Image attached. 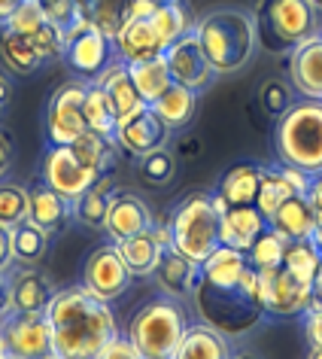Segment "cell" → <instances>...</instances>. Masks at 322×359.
I'll return each instance as SVG.
<instances>
[{
  "label": "cell",
  "instance_id": "f1b7e54d",
  "mask_svg": "<svg viewBox=\"0 0 322 359\" xmlns=\"http://www.w3.org/2000/svg\"><path fill=\"white\" fill-rule=\"evenodd\" d=\"M10 241H13V259H15V265L37 268L43 259L49 256L52 231L40 229L37 222H31V219H24V222H19V226L10 229Z\"/></svg>",
  "mask_w": 322,
  "mask_h": 359
},
{
  "label": "cell",
  "instance_id": "7402d4cb",
  "mask_svg": "<svg viewBox=\"0 0 322 359\" xmlns=\"http://www.w3.org/2000/svg\"><path fill=\"white\" fill-rule=\"evenodd\" d=\"M319 226V217L313 213L310 201L304 195H292L267 217V229H274L283 241H310Z\"/></svg>",
  "mask_w": 322,
  "mask_h": 359
},
{
  "label": "cell",
  "instance_id": "3957f363",
  "mask_svg": "<svg viewBox=\"0 0 322 359\" xmlns=\"http://www.w3.org/2000/svg\"><path fill=\"white\" fill-rule=\"evenodd\" d=\"M195 37H198L204 55H207V61L219 76L244 70L258 49L255 19L246 10L207 13L204 19L195 22Z\"/></svg>",
  "mask_w": 322,
  "mask_h": 359
},
{
  "label": "cell",
  "instance_id": "ab89813d",
  "mask_svg": "<svg viewBox=\"0 0 322 359\" xmlns=\"http://www.w3.org/2000/svg\"><path fill=\"white\" fill-rule=\"evenodd\" d=\"M286 244H289V241H283L274 229H265L262 235L255 238V244L249 247V253H246V256H249V265L258 268V271H271V268H280V265H283Z\"/></svg>",
  "mask_w": 322,
  "mask_h": 359
},
{
  "label": "cell",
  "instance_id": "be15d7a7",
  "mask_svg": "<svg viewBox=\"0 0 322 359\" xmlns=\"http://www.w3.org/2000/svg\"><path fill=\"white\" fill-rule=\"evenodd\" d=\"M76 4H79V10H83V6H88V4H92V0H76Z\"/></svg>",
  "mask_w": 322,
  "mask_h": 359
},
{
  "label": "cell",
  "instance_id": "1f68e13d",
  "mask_svg": "<svg viewBox=\"0 0 322 359\" xmlns=\"http://www.w3.org/2000/svg\"><path fill=\"white\" fill-rule=\"evenodd\" d=\"M128 74H131L134 86H137V92H140V97H143L146 104H155L158 97L174 86L164 55L149 58V61H137V65H128Z\"/></svg>",
  "mask_w": 322,
  "mask_h": 359
},
{
  "label": "cell",
  "instance_id": "d6986e66",
  "mask_svg": "<svg viewBox=\"0 0 322 359\" xmlns=\"http://www.w3.org/2000/svg\"><path fill=\"white\" fill-rule=\"evenodd\" d=\"M267 229V217L255 204H244V208H228L219 217V244L249 253L255 238Z\"/></svg>",
  "mask_w": 322,
  "mask_h": 359
},
{
  "label": "cell",
  "instance_id": "603a6c76",
  "mask_svg": "<svg viewBox=\"0 0 322 359\" xmlns=\"http://www.w3.org/2000/svg\"><path fill=\"white\" fill-rule=\"evenodd\" d=\"M115 58L125 61V65H137V61H149L164 55V46H161L155 28L143 19H131L125 28L119 31V37L113 40Z\"/></svg>",
  "mask_w": 322,
  "mask_h": 359
},
{
  "label": "cell",
  "instance_id": "ffe728a7",
  "mask_svg": "<svg viewBox=\"0 0 322 359\" xmlns=\"http://www.w3.org/2000/svg\"><path fill=\"white\" fill-rule=\"evenodd\" d=\"M198 274H201V265L192 262L189 256H183L176 247H167L161 250V259L155 265V283L158 290L171 299H183V295H192L195 283H198Z\"/></svg>",
  "mask_w": 322,
  "mask_h": 359
},
{
  "label": "cell",
  "instance_id": "4316f807",
  "mask_svg": "<svg viewBox=\"0 0 322 359\" xmlns=\"http://www.w3.org/2000/svg\"><path fill=\"white\" fill-rule=\"evenodd\" d=\"M258 183H262V168L258 165H234L222 174L216 195L228 201V208H244V204H255Z\"/></svg>",
  "mask_w": 322,
  "mask_h": 359
},
{
  "label": "cell",
  "instance_id": "5bb4252c",
  "mask_svg": "<svg viewBox=\"0 0 322 359\" xmlns=\"http://www.w3.org/2000/svg\"><path fill=\"white\" fill-rule=\"evenodd\" d=\"M55 283L49 280V274H43L40 268L19 265L6 271V295H10V313H34L46 311L49 302L55 299Z\"/></svg>",
  "mask_w": 322,
  "mask_h": 359
},
{
  "label": "cell",
  "instance_id": "8d00e7d4",
  "mask_svg": "<svg viewBox=\"0 0 322 359\" xmlns=\"http://www.w3.org/2000/svg\"><path fill=\"white\" fill-rule=\"evenodd\" d=\"M319 259H322V253L316 250L313 241H289L286 253H283V268L298 277L301 283L313 286V274H316V268H319Z\"/></svg>",
  "mask_w": 322,
  "mask_h": 359
},
{
  "label": "cell",
  "instance_id": "9c48e42d",
  "mask_svg": "<svg viewBox=\"0 0 322 359\" xmlns=\"http://www.w3.org/2000/svg\"><path fill=\"white\" fill-rule=\"evenodd\" d=\"M0 332L6 338V350L22 359H43L55 350L52 338V323L46 311L34 313H6L0 320Z\"/></svg>",
  "mask_w": 322,
  "mask_h": 359
},
{
  "label": "cell",
  "instance_id": "11a10c76",
  "mask_svg": "<svg viewBox=\"0 0 322 359\" xmlns=\"http://www.w3.org/2000/svg\"><path fill=\"white\" fill-rule=\"evenodd\" d=\"M228 359H262V356L253 353V350H234V353H231Z\"/></svg>",
  "mask_w": 322,
  "mask_h": 359
},
{
  "label": "cell",
  "instance_id": "816d5d0a",
  "mask_svg": "<svg viewBox=\"0 0 322 359\" xmlns=\"http://www.w3.org/2000/svg\"><path fill=\"white\" fill-rule=\"evenodd\" d=\"M24 4V0H0V25L10 22V15L19 10V6Z\"/></svg>",
  "mask_w": 322,
  "mask_h": 359
},
{
  "label": "cell",
  "instance_id": "83f0119b",
  "mask_svg": "<svg viewBox=\"0 0 322 359\" xmlns=\"http://www.w3.org/2000/svg\"><path fill=\"white\" fill-rule=\"evenodd\" d=\"M149 110L155 113L171 131L174 128H186V125L195 119V113H198V92H192V88L174 83L155 104H149Z\"/></svg>",
  "mask_w": 322,
  "mask_h": 359
},
{
  "label": "cell",
  "instance_id": "60d3db41",
  "mask_svg": "<svg viewBox=\"0 0 322 359\" xmlns=\"http://www.w3.org/2000/svg\"><path fill=\"white\" fill-rule=\"evenodd\" d=\"M137 174L143 183H149V186H167L176 177V161L164 147L152 149L137 158Z\"/></svg>",
  "mask_w": 322,
  "mask_h": 359
},
{
  "label": "cell",
  "instance_id": "7a4b0ae2",
  "mask_svg": "<svg viewBox=\"0 0 322 359\" xmlns=\"http://www.w3.org/2000/svg\"><path fill=\"white\" fill-rule=\"evenodd\" d=\"M192 302L204 326L222 332L225 338L246 335V332H253L267 317L262 274L253 265L244 268L237 283H210L198 274V283L192 290Z\"/></svg>",
  "mask_w": 322,
  "mask_h": 359
},
{
  "label": "cell",
  "instance_id": "277c9868",
  "mask_svg": "<svg viewBox=\"0 0 322 359\" xmlns=\"http://www.w3.org/2000/svg\"><path fill=\"white\" fill-rule=\"evenodd\" d=\"M253 19L258 49L267 55H292L295 46L319 34V10L310 0H258Z\"/></svg>",
  "mask_w": 322,
  "mask_h": 359
},
{
  "label": "cell",
  "instance_id": "03108f58",
  "mask_svg": "<svg viewBox=\"0 0 322 359\" xmlns=\"http://www.w3.org/2000/svg\"><path fill=\"white\" fill-rule=\"evenodd\" d=\"M146 359H171V356H146Z\"/></svg>",
  "mask_w": 322,
  "mask_h": 359
},
{
  "label": "cell",
  "instance_id": "9f6ffc18",
  "mask_svg": "<svg viewBox=\"0 0 322 359\" xmlns=\"http://www.w3.org/2000/svg\"><path fill=\"white\" fill-rule=\"evenodd\" d=\"M313 244H316V250H319V253H322V219H319V226H316V231H313Z\"/></svg>",
  "mask_w": 322,
  "mask_h": 359
},
{
  "label": "cell",
  "instance_id": "94428289",
  "mask_svg": "<svg viewBox=\"0 0 322 359\" xmlns=\"http://www.w3.org/2000/svg\"><path fill=\"white\" fill-rule=\"evenodd\" d=\"M0 359H22V356H15V353H10V350H6V353L0 356Z\"/></svg>",
  "mask_w": 322,
  "mask_h": 359
},
{
  "label": "cell",
  "instance_id": "7dc6e473",
  "mask_svg": "<svg viewBox=\"0 0 322 359\" xmlns=\"http://www.w3.org/2000/svg\"><path fill=\"white\" fill-rule=\"evenodd\" d=\"M15 265L13 259V241H10V229L0 226V274H6Z\"/></svg>",
  "mask_w": 322,
  "mask_h": 359
},
{
  "label": "cell",
  "instance_id": "e575fe53",
  "mask_svg": "<svg viewBox=\"0 0 322 359\" xmlns=\"http://www.w3.org/2000/svg\"><path fill=\"white\" fill-rule=\"evenodd\" d=\"M149 25L155 28L158 34V40H161V46H174L180 37H186V34H192L195 31V22H192V13L183 6V0L180 4H161L155 15L149 19Z\"/></svg>",
  "mask_w": 322,
  "mask_h": 359
},
{
  "label": "cell",
  "instance_id": "44dd1931",
  "mask_svg": "<svg viewBox=\"0 0 322 359\" xmlns=\"http://www.w3.org/2000/svg\"><path fill=\"white\" fill-rule=\"evenodd\" d=\"M289 79L304 97L322 101V37L304 40L289 55Z\"/></svg>",
  "mask_w": 322,
  "mask_h": 359
},
{
  "label": "cell",
  "instance_id": "003e7915",
  "mask_svg": "<svg viewBox=\"0 0 322 359\" xmlns=\"http://www.w3.org/2000/svg\"><path fill=\"white\" fill-rule=\"evenodd\" d=\"M319 37H322V31H319Z\"/></svg>",
  "mask_w": 322,
  "mask_h": 359
},
{
  "label": "cell",
  "instance_id": "bcb514c9",
  "mask_svg": "<svg viewBox=\"0 0 322 359\" xmlns=\"http://www.w3.org/2000/svg\"><path fill=\"white\" fill-rule=\"evenodd\" d=\"M13 158H15V147H13V137L0 128V180H6L13 168Z\"/></svg>",
  "mask_w": 322,
  "mask_h": 359
},
{
  "label": "cell",
  "instance_id": "681fc988",
  "mask_svg": "<svg viewBox=\"0 0 322 359\" xmlns=\"http://www.w3.org/2000/svg\"><path fill=\"white\" fill-rule=\"evenodd\" d=\"M152 238L158 241L161 250L174 247V229H171V222H152Z\"/></svg>",
  "mask_w": 322,
  "mask_h": 359
},
{
  "label": "cell",
  "instance_id": "f5cc1de1",
  "mask_svg": "<svg viewBox=\"0 0 322 359\" xmlns=\"http://www.w3.org/2000/svg\"><path fill=\"white\" fill-rule=\"evenodd\" d=\"M10 313V295H6V274H0V320Z\"/></svg>",
  "mask_w": 322,
  "mask_h": 359
},
{
  "label": "cell",
  "instance_id": "74e56055",
  "mask_svg": "<svg viewBox=\"0 0 322 359\" xmlns=\"http://www.w3.org/2000/svg\"><path fill=\"white\" fill-rule=\"evenodd\" d=\"M286 198H292V189L289 183L283 180L280 174V165H271V168H262V183H258V195H255V208L271 217V213L280 208Z\"/></svg>",
  "mask_w": 322,
  "mask_h": 359
},
{
  "label": "cell",
  "instance_id": "ee69618b",
  "mask_svg": "<svg viewBox=\"0 0 322 359\" xmlns=\"http://www.w3.org/2000/svg\"><path fill=\"white\" fill-rule=\"evenodd\" d=\"M97 359H143V353L131 344L128 338L115 335L113 341H106V344H104V350L97 353Z\"/></svg>",
  "mask_w": 322,
  "mask_h": 359
},
{
  "label": "cell",
  "instance_id": "5b68a950",
  "mask_svg": "<svg viewBox=\"0 0 322 359\" xmlns=\"http://www.w3.org/2000/svg\"><path fill=\"white\" fill-rule=\"evenodd\" d=\"M274 143L280 165L301 168L310 177L322 174V101L316 97L295 101L276 119Z\"/></svg>",
  "mask_w": 322,
  "mask_h": 359
},
{
  "label": "cell",
  "instance_id": "ac0fdd59",
  "mask_svg": "<svg viewBox=\"0 0 322 359\" xmlns=\"http://www.w3.org/2000/svg\"><path fill=\"white\" fill-rule=\"evenodd\" d=\"M94 83L104 88L106 101H110V107H113L115 125L125 122V119H131L134 113H140V110H146V107H149V104L140 97L137 86H134V79H131V74H128V65H125V61H119V58H115L113 65L94 79Z\"/></svg>",
  "mask_w": 322,
  "mask_h": 359
},
{
  "label": "cell",
  "instance_id": "f546056e",
  "mask_svg": "<svg viewBox=\"0 0 322 359\" xmlns=\"http://www.w3.org/2000/svg\"><path fill=\"white\" fill-rule=\"evenodd\" d=\"M115 247H119L125 265H128V271L134 277H152L155 274V265L161 259V247H158V241L152 238V229L140 231V235H134V238H125Z\"/></svg>",
  "mask_w": 322,
  "mask_h": 359
},
{
  "label": "cell",
  "instance_id": "2e32d148",
  "mask_svg": "<svg viewBox=\"0 0 322 359\" xmlns=\"http://www.w3.org/2000/svg\"><path fill=\"white\" fill-rule=\"evenodd\" d=\"M167 134H171V128H167V125L146 107V110L134 113L131 119H125V122L115 125L113 140H115V147H122L128 156L140 158V156H146V152H152V149L164 147Z\"/></svg>",
  "mask_w": 322,
  "mask_h": 359
},
{
  "label": "cell",
  "instance_id": "91938a15",
  "mask_svg": "<svg viewBox=\"0 0 322 359\" xmlns=\"http://www.w3.org/2000/svg\"><path fill=\"white\" fill-rule=\"evenodd\" d=\"M43 359H64V356H61V353H55V350H52V353H46Z\"/></svg>",
  "mask_w": 322,
  "mask_h": 359
},
{
  "label": "cell",
  "instance_id": "8992f818",
  "mask_svg": "<svg viewBox=\"0 0 322 359\" xmlns=\"http://www.w3.org/2000/svg\"><path fill=\"white\" fill-rule=\"evenodd\" d=\"M186 332V313L180 302L164 295V299H152L149 304L134 313L128 323V341L146 356H174Z\"/></svg>",
  "mask_w": 322,
  "mask_h": 359
},
{
  "label": "cell",
  "instance_id": "6125c7cd",
  "mask_svg": "<svg viewBox=\"0 0 322 359\" xmlns=\"http://www.w3.org/2000/svg\"><path fill=\"white\" fill-rule=\"evenodd\" d=\"M310 4H313V6H316V10H319V13H322V0H310Z\"/></svg>",
  "mask_w": 322,
  "mask_h": 359
},
{
  "label": "cell",
  "instance_id": "d6a6232c",
  "mask_svg": "<svg viewBox=\"0 0 322 359\" xmlns=\"http://www.w3.org/2000/svg\"><path fill=\"white\" fill-rule=\"evenodd\" d=\"M110 192H113V177L104 174L92 189L79 195L74 201V217L79 219V226L104 231V217H106V208H110Z\"/></svg>",
  "mask_w": 322,
  "mask_h": 359
},
{
  "label": "cell",
  "instance_id": "9a60e30c",
  "mask_svg": "<svg viewBox=\"0 0 322 359\" xmlns=\"http://www.w3.org/2000/svg\"><path fill=\"white\" fill-rule=\"evenodd\" d=\"M113 40H106L104 34H97L94 28H83L67 34V49H64V61L76 74L88 76L94 83L106 67L113 65Z\"/></svg>",
  "mask_w": 322,
  "mask_h": 359
},
{
  "label": "cell",
  "instance_id": "c3c4849f",
  "mask_svg": "<svg viewBox=\"0 0 322 359\" xmlns=\"http://www.w3.org/2000/svg\"><path fill=\"white\" fill-rule=\"evenodd\" d=\"M304 198L310 201V208H313V213L322 219V174H313V180H310V189H307V195Z\"/></svg>",
  "mask_w": 322,
  "mask_h": 359
},
{
  "label": "cell",
  "instance_id": "e7e4bbea",
  "mask_svg": "<svg viewBox=\"0 0 322 359\" xmlns=\"http://www.w3.org/2000/svg\"><path fill=\"white\" fill-rule=\"evenodd\" d=\"M155 4H180V0H155Z\"/></svg>",
  "mask_w": 322,
  "mask_h": 359
},
{
  "label": "cell",
  "instance_id": "f907efd6",
  "mask_svg": "<svg viewBox=\"0 0 322 359\" xmlns=\"http://www.w3.org/2000/svg\"><path fill=\"white\" fill-rule=\"evenodd\" d=\"M10 97H13V79H10V74H6L4 67H0V116H4Z\"/></svg>",
  "mask_w": 322,
  "mask_h": 359
},
{
  "label": "cell",
  "instance_id": "cb8c5ba5",
  "mask_svg": "<svg viewBox=\"0 0 322 359\" xmlns=\"http://www.w3.org/2000/svg\"><path fill=\"white\" fill-rule=\"evenodd\" d=\"M74 217V204L64 195H58L52 186L46 183H34L28 189V219L37 222L46 231H58L64 229V222Z\"/></svg>",
  "mask_w": 322,
  "mask_h": 359
},
{
  "label": "cell",
  "instance_id": "4dcf8cb0",
  "mask_svg": "<svg viewBox=\"0 0 322 359\" xmlns=\"http://www.w3.org/2000/svg\"><path fill=\"white\" fill-rule=\"evenodd\" d=\"M0 61H4L6 74H15V76H31L46 65V61L40 58V52L34 49L28 40L19 37V34H13V31H6V28L0 34Z\"/></svg>",
  "mask_w": 322,
  "mask_h": 359
},
{
  "label": "cell",
  "instance_id": "836d02e7",
  "mask_svg": "<svg viewBox=\"0 0 322 359\" xmlns=\"http://www.w3.org/2000/svg\"><path fill=\"white\" fill-rule=\"evenodd\" d=\"M70 152H74L85 168L97 170V174H110V168L115 161V140L104 137V134H94V131H85L70 143Z\"/></svg>",
  "mask_w": 322,
  "mask_h": 359
},
{
  "label": "cell",
  "instance_id": "30bf717a",
  "mask_svg": "<svg viewBox=\"0 0 322 359\" xmlns=\"http://www.w3.org/2000/svg\"><path fill=\"white\" fill-rule=\"evenodd\" d=\"M131 277L134 274L128 271V265H125V259L115 244L97 247L94 253L85 259V268H83V286L92 295H97L101 302H115L119 295L128 292Z\"/></svg>",
  "mask_w": 322,
  "mask_h": 359
},
{
  "label": "cell",
  "instance_id": "b9f144b4",
  "mask_svg": "<svg viewBox=\"0 0 322 359\" xmlns=\"http://www.w3.org/2000/svg\"><path fill=\"white\" fill-rule=\"evenodd\" d=\"M258 101H262L265 110L271 116H276V119L295 104L292 88H289V83H283V79H267V83L262 86V92H258Z\"/></svg>",
  "mask_w": 322,
  "mask_h": 359
},
{
  "label": "cell",
  "instance_id": "8fae6325",
  "mask_svg": "<svg viewBox=\"0 0 322 359\" xmlns=\"http://www.w3.org/2000/svg\"><path fill=\"white\" fill-rule=\"evenodd\" d=\"M101 177L104 174L85 168L83 161L70 152V147H49L46 149V158H43V183L52 186L58 195H64L70 204L83 192L92 189Z\"/></svg>",
  "mask_w": 322,
  "mask_h": 359
},
{
  "label": "cell",
  "instance_id": "7c38bea8",
  "mask_svg": "<svg viewBox=\"0 0 322 359\" xmlns=\"http://www.w3.org/2000/svg\"><path fill=\"white\" fill-rule=\"evenodd\" d=\"M164 61H167V70H171V79L176 86H186L192 88V92H204V88H210L216 83V70L204 55L198 37L192 34H186L174 43V46L164 49Z\"/></svg>",
  "mask_w": 322,
  "mask_h": 359
},
{
  "label": "cell",
  "instance_id": "e0dca14e",
  "mask_svg": "<svg viewBox=\"0 0 322 359\" xmlns=\"http://www.w3.org/2000/svg\"><path fill=\"white\" fill-rule=\"evenodd\" d=\"M152 222H155V217H152V210L146 208L143 198H137V195H131V192L110 195V208H106V217H104V231L113 244L152 229Z\"/></svg>",
  "mask_w": 322,
  "mask_h": 359
},
{
  "label": "cell",
  "instance_id": "ba28073f",
  "mask_svg": "<svg viewBox=\"0 0 322 359\" xmlns=\"http://www.w3.org/2000/svg\"><path fill=\"white\" fill-rule=\"evenodd\" d=\"M88 83L70 79L58 86L46 107V137L49 147H70L79 134H85V116H83V97Z\"/></svg>",
  "mask_w": 322,
  "mask_h": 359
},
{
  "label": "cell",
  "instance_id": "f35d334b",
  "mask_svg": "<svg viewBox=\"0 0 322 359\" xmlns=\"http://www.w3.org/2000/svg\"><path fill=\"white\" fill-rule=\"evenodd\" d=\"M28 219V186L0 180V226L13 229Z\"/></svg>",
  "mask_w": 322,
  "mask_h": 359
},
{
  "label": "cell",
  "instance_id": "52a82bcc",
  "mask_svg": "<svg viewBox=\"0 0 322 359\" xmlns=\"http://www.w3.org/2000/svg\"><path fill=\"white\" fill-rule=\"evenodd\" d=\"M171 229L174 247L201 265L219 247V213L213 208V195L195 192L183 198L171 217Z\"/></svg>",
  "mask_w": 322,
  "mask_h": 359
},
{
  "label": "cell",
  "instance_id": "7bdbcfd3",
  "mask_svg": "<svg viewBox=\"0 0 322 359\" xmlns=\"http://www.w3.org/2000/svg\"><path fill=\"white\" fill-rule=\"evenodd\" d=\"M304 329H307L310 347H322V299L313 295L307 311H304Z\"/></svg>",
  "mask_w": 322,
  "mask_h": 359
},
{
  "label": "cell",
  "instance_id": "f6af8a7d",
  "mask_svg": "<svg viewBox=\"0 0 322 359\" xmlns=\"http://www.w3.org/2000/svg\"><path fill=\"white\" fill-rule=\"evenodd\" d=\"M280 174H283V180L289 183V189H292V195H307V189H310V174L307 170H301V168H292V165H280Z\"/></svg>",
  "mask_w": 322,
  "mask_h": 359
},
{
  "label": "cell",
  "instance_id": "db71d44e",
  "mask_svg": "<svg viewBox=\"0 0 322 359\" xmlns=\"http://www.w3.org/2000/svg\"><path fill=\"white\" fill-rule=\"evenodd\" d=\"M313 295H319V299H322V259H319L316 274H313Z\"/></svg>",
  "mask_w": 322,
  "mask_h": 359
},
{
  "label": "cell",
  "instance_id": "4fadbf2b",
  "mask_svg": "<svg viewBox=\"0 0 322 359\" xmlns=\"http://www.w3.org/2000/svg\"><path fill=\"white\" fill-rule=\"evenodd\" d=\"M258 274H262L267 317H304V311H307V304L313 299V286L301 283L283 265L271 268V271H258Z\"/></svg>",
  "mask_w": 322,
  "mask_h": 359
},
{
  "label": "cell",
  "instance_id": "6f0895ef",
  "mask_svg": "<svg viewBox=\"0 0 322 359\" xmlns=\"http://www.w3.org/2000/svg\"><path fill=\"white\" fill-rule=\"evenodd\" d=\"M307 359H322V347H310V356Z\"/></svg>",
  "mask_w": 322,
  "mask_h": 359
},
{
  "label": "cell",
  "instance_id": "d590c367",
  "mask_svg": "<svg viewBox=\"0 0 322 359\" xmlns=\"http://www.w3.org/2000/svg\"><path fill=\"white\" fill-rule=\"evenodd\" d=\"M83 116H85V128L94 134H104V137H113L115 134V116L113 107L106 101L104 88L97 83H88L85 97H83Z\"/></svg>",
  "mask_w": 322,
  "mask_h": 359
},
{
  "label": "cell",
  "instance_id": "6da1fadb",
  "mask_svg": "<svg viewBox=\"0 0 322 359\" xmlns=\"http://www.w3.org/2000/svg\"><path fill=\"white\" fill-rule=\"evenodd\" d=\"M46 313L52 323L55 353L64 359H97L106 341L119 335L110 302H101L85 286L58 290Z\"/></svg>",
  "mask_w": 322,
  "mask_h": 359
},
{
  "label": "cell",
  "instance_id": "d4e9b609",
  "mask_svg": "<svg viewBox=\"0 0 322 359\" xmlns=\"http://www.w3.org/2000/svg\"><path fill=\"white\" fill-rule=\"evenodd\" d=\"M128 22H131V0H92L88 6L79 10L74 28H94L106 40H115Z\"/></svg>",
  "mask_w": 322,
  "mask_h": 359
},
{
  "label": "cell",
  "instance_id": "484cf974",
  "mask_svg": "<svg viewBox=\"0 0 322 359\" xmlns=\"http://www.w3.org/2000/svg\"><path fill=\"white\" fill-rule=\"evenodd\" d=\"M228 356H231L228 338L222 332L198 323V326H186L171 359H228Z\"/></svg>",
  "mask_w": 322,
  "mask_h": 359
},
{
  "label": "cell",
  "instance_id": "680465c9",
  "mask_svg": "<svg viewBox=\"0 0 322 359\" xmlns=\"http://www.w3.org/2000/svg\"><path fill=\"white\" fill-rule=\"evenodd\" d=\"M6 353V338H4V332H0V356Z\"/></svg>",
  "mask_w": 322,
  "mask_h": 359
}]
</instances>
